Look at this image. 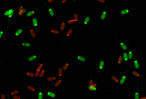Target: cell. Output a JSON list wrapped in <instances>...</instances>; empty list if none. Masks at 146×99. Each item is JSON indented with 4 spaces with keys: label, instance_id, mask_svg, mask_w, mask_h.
<instances>
[{
    "label": "cell",
    "instance_id": "6da1fadb",
    "mask_svg": "<svg viewBox=\"0 0 146 99\" xmlns=\"http://www.w3.org/2000/svg\"><path fill=\"white\" fill-rule=\"evenodd\" d=\"M106 77L101 78V76L93 77L92 76L91 71L90 72V76L86 79V91L88 93H101L103 92H108V90L103 89L101 87V83L105 80Z\"/></svg>",
    "mask_w": 146,
    "mask_h": 99
},
{
    "label": "cell",
    "instance_id": "7a4b0ae2",
    "mask_svg": "<svg viewBox=\"0 0 146 99\" xmlns=\"http://www.w3.org/2000/svg\"><path fill=\"white\" fill-rule=\"evenodd\" d=\"M102 10L96 15V19L98 23H106L107 22L108 17H110V7L108 2L105 6L102 7Z\"/></svg>",
    "mask_w": 146,
    "mask_h": 99
},
{
    "label": "cell",
    "instance_id": "3957f363",
    "mask_svg": "<svg viewBox=\"0 0 146 99\" xmlns=\"http://www.w3.org/2000/svg\"><path fill=\"white\" fill-rule=\"evenodd\" d=\"M66 55L70 57V60H76L82 66H86L91 60V57L88 55H75L70 52H67Z\"/></svg>",
    "mask_w": 146,
    "mask_h": 99
},
{
    "label": "cell",
    "instance_id": "277c9868",
    "mask_svg": "<svg viewBox=\"0 0 146 99\" xmlns=\"http://www.w3.org/2000/svg\"><path fill=\"white\" fill-rule=\"evenodd\" d=\"M27 33V29H25L22 25H19L13 29L11 33V40L12 43H15L17 40H18L25 33ZM10 43V42H9Z\"/></svg>",
    "mask_w": 146,
    "mask_h": 99
},
{
    "label": "cell",
    "instance_id": "5b68a950",
    "mask_svg": "<svg viewBox=\"0 0 146 99\" xmlns=\"http://www.w3.org/2000/svg\"><path fill=\"white\" fill-rule=\"evenodd\" d=\"M1 17L2 18H5L7 21H11L13 20V19L16 17L17 15V11L16 7H8V8H3L1 9Z\"/></svg>",
    "mask_w": 146,
    "mask_h": 99
},
{
    "label": "cell",
    "instance_id": "8992f818",
    "mask_svg": "<svg viewBox=\"0 0 146 99\" xmlns=\"http://www.w3.org/2000/svg\"><path fill=\"white\" fill-rule=\"evenodd\" d=\"M45 48H41L39 50L35 51V52H33L32 54H29V56H27V57H25V64L27 65H31L33 63H34L37 61L39 57H40L41 55H42V54L44 52Z\"/></svg>",
    "mask_w": 146,
    "mask_h": 99
},
{
    "label": "cell",
    "instance_id": "52a82bcc",
    "mask_svg": "<svg viewBox=\"0 0 146 99\" xmlns=\"http://www.w3.org/2000/svg\"><path fill=\"white\" fill-rule=\"evenodd\" d=\"M140 6V4H137L135 7H127V8H121L118 10V16L120 18H127L129 15L134 12L138 7Z\"/></svg>",
    "mask_w": 146,
    "mask_h": 99
},
{
    "label": "cell",
    "instance_id": "ba28073f",
    "mask_svg": "<svg viewBox=\"0 0 146 99\" xmlns=\"http://www.w3.org/2000/svg\"><path fill=\"white\" fill-rule=\"evenodd\" d=\"M107 60H106V58L105 56H102L101 58H100V60L98 61L97 62V74L101 75L103 74V73L106 70V68H107Z\"/></svg>",
    "mask_w": 146,
    "mask_h": 99
},
{
    "label": "cell",
    "instance_id": "9c48e42d",
    "mask_svg": "<svg viewBox=\"0 0 146 99\" xmlns=\"http://www.w3.org/2000/svg\"><path fill=\"white\" fill-rule=\"evenodd\" d=\"M90 21H91V15L87 13L84 17H83L80 21V25L78 28V33L80 32V29H89L90 28Z\"/></svg>",
    "mask_w": 146,
    "mask_h": 99
},
{
    "label": "cell",
    "instance_id": "30bf717a",
    "mask_svg": "<svg viewBox=\"0 0 146 99\" xmlns=\"http://www.w3.org/2000/svg\"><path fill=\"white\" fill-rule=\"evenodd\" d=\"M129 72H127V70H126L119 78V88H121L123 90H125V92H129V89L127 88V82L128 77H129Z\"/></svg>",
    "mask_w": 146,
    "mask_h": 99
},
{
    "label": "cell",
    "instance_id": "8fae6325",
    "mask_svg": "<svg viewBox=\"0 0 146 99\" xmlns=\"http://www.w3.org/2000/svg\"><path fill=\"white\" fill-rule=\"evenodd\" d=\"M15 7H16L17 11L16 17H20L22 15H25V13H27V11L29 9L28 7L23 2V1H21L20 3H17Z\"/></svg>",
    "mask_w": 146,
    "mask_h": 99
},
{
    "label": "cell",
    "instance_id": "7c38bea8",
    "mask_svg": "<svg viewBox=\"0 0 146 99\" xmlns=\"http://www.w3.org/2000/svg\"><path fill=\"white\" fill-rule=\"evenodd\" d=\"M127 72L129 74L133 76L137 82H140V81L143 80L146 82V78L145 77V74H143L141 71H137L133 69V70H127Z\"/></svg>",
    "mask_w": 146,
    "mask_h": 99
},
{
    "label": "cell",
    "instance_id": "4fadbf2b",
    "mask_svg": "<svg viewBox=\"0 0 146 99\" xmlns=\"http://www.w3.org/2000/svg\"><path fill=\"white\" fill-rule=\"evenodd\" d=\"M47 60H48V54H45V56L43 58V60L41 61V62H39L38 65H37L36 68H35V78H38L39 74L40 72L42 70L43 68H44L45 66H46L47 64Z\"/></svg>",
    "mask_w": 146,
    "mask_h": 99
},
{
    "label": "cell",
    "instance_id": "5bb4252c",
    "mask_svg": "<svg viewBox=\"0 0 146 99\" xmlns=\"http://www.w3.org/2000/svg\"><path fill=\"white\" fill-rule=\"evenodd\" d=\"M39 83H33V82H28L25 84V89L28 93L33 94H36L37 91L39 90Z\"/></svg>",
    "mask_w": 146,
    "mask_h": 99
},
{
    "label": "cell",
    "instance_id": "9a60e30c",
    "mask_svg": "<svg viewBox=\"0 0 146 99\" xmlns=\"http://www.w3.org/2000/svg\"><path fill=\"white\" fill-rule=\"evenodd\" d=\"M27 33H28L29 36L31 37V39L35 40L36 41H39V31H37L36 29L33 28V27L30 25V23H27Z\"/></svg>",
    "mask_w": 146,
    "mask_h": 99
},
{
    "label": "cell",
    "instance_id": "2e32d148",
    "mask_svg": "<svg viewBox=\"0 0 146 99\" xmlns=\"http://www.w3.org/2000/svg\"><path fill=\"white\" fill-rule=\"evenodd\" d=\"M8 44L18 45V46L20 47V48L21 50H27V49H31V46H32V42H31V41L27 40V39H25V40H23V41H19V42L8 43Z\"/></svg>",
    "mask_w": 146,
    "mask_h": 99
},
{
    "label": "cell",
    "instance_id": "e0dca14e",
    "mask_svg": "<svg viewBox=\"0 0 146 99\" xmlns=\"http://www.w3.org/2000/svg\"><path fill=\"white\" fill-rule=\"evenodd\" d=\"M58 10L51 6H47L45 7V13L47 16L50 19H54L58 17Z\"/></svg>",
    "mask_w": 146,
    "mask_h": 99
},
{
    "label": "cell",
    "instance_id": "ac0fdd59",
    "mask_svg": "<svg viewBox=\"0 0 146 99\" xmlns=\"http://www.w3.org/2000/svg\"><path fill=\"white\" fill-rule=\"evenodd\" d=\"M29 21H30V25L32 26L33 28L36 29L37 31H39V28L41 27V19H39L37 15L35 16H33L31 17L29 19Z\"/></svg>",
    "mask_w": 146,
    "mask_h": 99
},
{
    "label": "cell",
    "instance_id": "d6986e66",
    "mask_svg": "<svg viewBox=\"0 0 146 99\" xmlns=\"http://www.w3.org/2000/svg\"><path fill=\"white\" fill-rule=\"evenodd\" d=\"M74 33V28L72 26L69 27L68 29H66V31H65V34L64 36V39H63L62 43V47H63L65 45V43L68 39H70V37H72V35Z\"/></svg>",
    "mask_w": 146,
    "mask_h": 99
},
{
    "label": "cell",
    "instance_id": "ffe728a7",
    "mask_svg": "<svg viewBox=\"0 0 146 99\" xmlns=\"http://www.w3.org/2000/svg\"><path fill=\"white\" fill-rule=\"evenodd\" d=\"M66 14V11H65L64 13H63L62 18L60 20V24H59V30H60L62 33L66 31L67 27H68Z\"/></svg>",
    "mask_w": 146,
    "mask_h": 99
},
{
    "label": "cell",
    "instance_id": "44dd1931",
    "mask_svg": "<svg viewBox=\"0 0 146 99\" xmlns=\"http://www.w3.org/2000/svg\"><path fill=\"white\" fill-rule=\"evenodd\" d=\"M67 77H68L67 76V74H65L64 77L59 78L58 80L54 82V86H53V88H54V90H57V89L64 86L65 84L68 83V81L66 80V78H67Z\"/></svg>",
    "mask_w": 146,
    "mask_h": 99
},
{
    "label": "cell",
    "instance_id": "7402d4cb",
    "mask_svg": "<svg viewBox=\"0 0 146 99\" xmlns=\"http://www.w3.org/2000/svg\"><path fill=\"white\" fill-rule=\"evenodd\" d=\"M111 36L113 37L114 39H115V40L116 41H117V45H118V46H119L120 50H121L123 52H124V51L128 50V44H129V43H126L125 41L121 40V39H119L117 36H115V35H112Z\"/></svg>",
    "mask_w": 146,
    "mask_h": 99
},
{
    "label": "cell",
    "instance_id": "603a6c76",
    "mask_svg": "<svg viewBox=\"0 0 146 99\" xmlns=\"http://www.w3.org/2000/svg\"><path fill=\"white\" fill-rule=\"evenodd\" d=\"M109 76L112 85L115 87H119V78L118 77L117 73H109Z\"/></svg>",
    "mask_w": 146,
    "mask_h": 99
},
{
    "label": "cell",
    "instance_id": "cb8c5ba5",
    "mask_svg": "<svg viewBox=\"0 0 146 99\" xmlns=\"http://www.w3.org/2000/svg\"><path fill=\"white\" fill-rule=\"evenodd\" d=\"M39 9V7H35V8L29 9L28 11H27V13H25V15H24V17L25 19H29L31 17L35 16V15H37V12H38Z\"/></svg>",
    "mask_w": 146,
    "mask_h": 99
},
{
    "label": "cell",
    "instance_id": "d4e9b609",
    "mask_svg": "<svg viewBox=\"0 0 146 99\" xmlns=\"http://www.w3.org/2000/svg\"><path fill=\"white\" fill-rule=\"evenodd\" d=\"M45 96L49 99H57L58 98V93L55 92L54 90H50V89H45L43 90Z\"/></svg>",
    "mask_w": 146,
    "mask_h": 99
},
{
    "label": "cell",
    "instance_id": "484cf974",
    "mask_svg": "<svg viewBox=\"0 0 146 99\" xmlns=\"http://www.w3.org/2000/svg\"><path fill=\"white\" fill-rule=\"evenodd\" d=\"M13 26V23L11 24H7L5 27H3L0 29V39H3L5 38V35L8 32V31Z\"/></svg>",
    "mask_w": 146,
    "mask_h": 99
},
{
    "label": "cell",
    "instance_id": "4316f807",
    "mask_svg": "<svg viewBox=\"0 0 146 99\" xmlns=\"http://www.w3.org/2000/svg\"><path fill=\"white\" fill-rule=\"evenodd\" d=\"M132 66L134 70L137 71L142 70V68H143V65H142L141 61L137 58H135L132 61Z\"/></svg>",
    "mask_w": 146,
    "mask_h": 99
},
{
    "label": "cell",
    "instance_id": "83f0119b",
    "mask_svg": "<svg viewBox=\"0 0 146 99\" xmlns=\"http://www.w3.org/2000/svg\"><path fill=\"white\" fill-rule=\"evenodd\" d=\"M47 76V67H45L44 68H43L41 71L39 73L38 78H37V80H38V83H41L43 82V80H45V79L46 78Z\"/></svg>",
    "mask_w": 146,
    "mask_h": 99
},
{
    "label": "cell",
    "instance_id": "f1b7e54d",
    "mask_svg": "<svg viewBox=\"0 0 146 99\" xmlns=\"http://www.w3.org/2000/svg\"><path fill=\"white\" fill-rule=\"evenodd\" d=\"M139 84H137L135 82L134 83V95H133V99H139L141 96H143L142 93L139 89Z\"/></svg>",
    "mask_w": 146,
    "mask_h": 99
},
{
    "label": "cell",
    "instance_id": "f546056e",
    "mask_svg": "<svg viewBox=\"0 0 146 99\" xmlns=\"http://www.w3.org/2000/svg\"><path fill=\"white\" fill-rule=\"evenodd\" d=\"M71 18H72L73 20L74 21L75 24L80 25V21H81V18H80V13H79L78 10H76V11H75V12L72 13V17H71Z\"/></svg>",
    "mask_w": 146,
    "mask_h": 99
},
{
    "label": "cell",
    "instance_id": "4dcf8cb0",
    "mask_svg": "<svg viewBox=\"0 0 146 99\" xmlns=\"http://www.w3.org/2000/svg\"><path fill=\"white\" fill-rule=\"evenodd\" d=\"M1 87H2V88H1V93H0V98H1V99H8L9 96L6 93L7 92L5 88V85L4 83H3V78H1Z\"/></svg>",
    "mask_w": 146,
    "mask_h": 99
},
{
    "label": "cell",
    "instance_id": "1f68e13d",
    "mask_svg": "<svg viewBox=\"0 0 146 99\" xmlns=\"http://www.w3.org/2000/svg\"><path fill=\"white\" fill-rule=\"evenodd\" d=\"M41 28H43V29H45V31H47L49 33H50L51 35H61L62 34V32L59 30V29H51V28H47L43 26L42 25H41Z\"/></svg>",
    "mask_w": 146,
    "mask_h": 99
},
{
    "label": "cell",
    "instance_id": "d6a6232c",
    "mask_svg": "<svg viewBox=\"0 0 146 99\" xmlns=\"http://www.w3.org/2000/svg\"><path fill=\"white\" fill-rule=\"evenodd\" d=\"M20 74L22 76L27 78H35V72H31V71H21V72H20Z\"/></svg>",
    "mask_w": 146,
    "mask_h": 99
},
{
    "label": "cell",
    "instance_id": "836d02e7",
    "mask_svg": "<svg viewBox=\"0 0 146 99\" xmlns=\"http://www.w3.org/2000/svg\"><path fill=\"white\" fill-rule=\"evenodd\" d=\"M46 96H45L43 90L40 86L39 88V90L35 94V99H46Z\"/></svg>",
    "mask_w": 146,
    "mask_h": 99
},
{
    "label": "cell",
    "instance_id": "e575fe53",
    "mask_svg": "<svg viewBox=\"0 0 146 99\" xmlns=\"http://www.w3.org/2000/svg\"><path fill=\"white\" fill-rule=\"evenodd\" d=\"M60 64L62 67L63 70H64V74H67V73L69 72V70H70V60L67 61V62H61Z\"/></svg>",
    "mask_w": 146,
    "mask_h": 99
},
{
    "label": "cell",
    "instance_id": "d590c367",
    "mask_svg": "<svg viewBox=\"0 0 146 99\" xmlns=\"http://www.w3.org/2000/svg\"><path fill=\"white\" fill-rule=\"evenodd\" d=\"M59 78H60V77H59L58 75L56 74H55L54 75H51V76H47L46 77V78L45 79V81L47 83H51V82H56L58 80Z\"/></svg>",
    "mask_w": 146,
    "mask_h": 99
},
{
    "label": "cell",
    "instance_id": "8d00e7d4",
    "mask_svg": "<svg viewBox=\"0 0 146 99\" xmlns=\"http://www.w3.org/2000/svg\"><path fill=\"white\" fill-rule=\"evenodd\" d=\"M55 74H56L58 76L60 77V78H62L66 74H64V70H63V68L62 66H61L60 64H59L58 66L56 67V70H55Z\"/></svg>",
    "mask_w": 146,
    "mask_h": 99
},
{
    "label": "cell",
    "instance_id": "74e56055",
    "mask_svg": "<svg viewBox=\"0 0 146 99\" xmlns=\"http://www.w3.org/2000/svg\"><path fill=\"white\" fill-rule=\"evenodd\" d=\"M123 63V55L122 54H119V56L117 57L116 58V63H115V66L116 68H117V72H118L119 70L120 66H121V64Z\"/></svg>",
    "mask_w": 146,
    "mask_h": 99
},
{
    "label": "cell",
    "instance_id": "f35d334b",
    "mask_svg": "<svg viewBox=\"0 0 146 99\" xmlns=\"http://www.w3.org/2000/svg\"><path fill=\"white\" fill-rule=\"evenodd\" d=\"M122 55H123V64L125 67H127L128 65H129V62H131L129 60V55H128V53L127 51H124L122 53Z\"/></svg>",
    "mask_w": 146,
    "mask_h": 99
},
{
    "label": "cell",
    "instance_id": "ab89813d",
    "mask_svg": "<svg viewBox=\"0 0 146 99\" xmlns=\"http://www.w3.org/2000/svg\"><path fill=\"white\" fill-rule=\"evenodd\" d=\"M21 92H21V88H15L10 90V92H9V93L8 94V96L9 97H11L13 96H15V95L21 94Z\"/></svg>",
    "mask_w": 146,
    "mask_h": 99
},
{
    "label": "cell",
    "instance_id": "60d3db41",
    "mask_svg": "<svg viewBox=\"0 0 146 99\" xmlns=\"http://www.w3.org/2000/svg\"><path fill=\"white\" fill-rule=\"evenodd\" d=\"M71 1H72V0H60V5H59V7L57 8V10L59 11L63 7L68 6V5H70Z\"/></svg>",
    "mask_w": 146,
    "mask_h": 99
},
{
    "label": "cell",
    "instance_id": "b9f144b4",
    "mask_svg": "<svg viewBox=\"0 0 146 99\" xmlns=\"http://www.w3.org/2000/svg\"><path fill=\"white\" fill-rule=\"evenodd\" d=\"M58 1V0H45V1H43V3L42 4H41L39 5V7H47V6H50L51 5H52L53 3H54L56 1Z\"/></svg>",
    "mask_w": 146,
    "mask_h": 99
},
{
    "label": "cell",
    "instance_id": "7bdbcfd3",
    "mask_svg": "<svg viewBox=\"0 0 146 99\" xmlns=\"http://www.w3.org/2000/svg\"><path fill=\"white\" fill-rule=\"evenodd\" d=\"M127 53H128V55H129V58L130 61L132 62L133 59L135 58V56H134V54H135V52H134L133 47H132L131 46H129V49H128Z\"/></svg>",
    "mask_w": 146,
    "mask_h": 99
},
{
    "label": "cell",
    "instance_id": "ee69618b",
    "mask_svg": "<svg viewBox=\"0 0 146 99\" xmlns=\"http://www.w3.org/2000/svg\"><path fill=\"white\" fill-rule=\"evenodd\" d=\"M94 1L100 7H103L107 4L109 0H94Z\"/></svg>",
    "mask_w": 146,
    "mask_h": 99
},
{
    "label": "cell",
    "instance_id": "f6af8a7d",
    "mask_svg": "<svg viewBox=\"0 0 146 99\" xmlns=\"http://www.w3.org/2000/svg\"><path fill=\"white\" fill-rule=\"evenodd\" d=\"M11 98L12 99H26L23 96H21V94H17V95H15V96H11Z\"/></svg>",
    "mask_w": 146,
    "mask_h": 99
},
{
    "label": "cell",
    "instance_id": "bcb514c9",
    "mask_svg": "<svg viewBox=\"0 0 146 99\" xmlns=\"http://www.w3.org/2000/svg\"><path fill=\"white\" fill-rule=\"evenodd\" d=\"M72 1H73V2L74 3V4L76 5V6L77 7V6H78V3L80 1V0H72Z\"/></svg>",
    "mask_w": 146,
    "mask_h": 99
},
{
    "label": "cell",
    "instance_id": "7dc6e473",
    "mask_svg": "<svg viewBox=\"0 0 146 99\" xmlns=\"http://www.w3.org/2000/svg\"><path fill=\"white\" fill-rule=\"evenodd\" d=\"M144 22H146V13L145 15H144V17H143V19H142V20L141 21V23H144Z\"/></svg>",
    "mask_w": 146,
    "mask_h": 99
},
{
    "label": "cell",
    "instance_id": "c3c4849f",
    "mask_svg": "<svg viewBox=\"0 0 146 99\" xmlns=\"http://www.w3.org/2000/svg\"><path fill=\"white\" fill-rule=\"evenodd\" d=\"M139 99H146V95H143Z\"/></svg>",
    "mask_w": 146,
    "mask_h": 99
},
{
    "label": "cell",
    "instance_id": "681fc988",
    "mask_svg": "<svg viewBox=\"0 0 146 99\" xmlns=\"http://www.w3.org/2000/svg\"><path fill=\"white\" fill-rule=\"evenodd\" d=\"M8 99H12V98H11V97H9Z\"/></svg>",
    "mask_w": 146,
    "mask_h": 99
},
{
    "label": "cell",
    "instance_id": "f907efd6",
    "mask_svg": "<svg viewBox=\"0 0 146 99\" xmlns=\"http://www.w3.org/2000/svg\"><path fill=\"white\" fill-rule=\"evenodd\" d=\"M21 1H23V0H21Z\"/></svg>",
    "mask_w": 146,
    "mask_h": 99
}]
</instances>
